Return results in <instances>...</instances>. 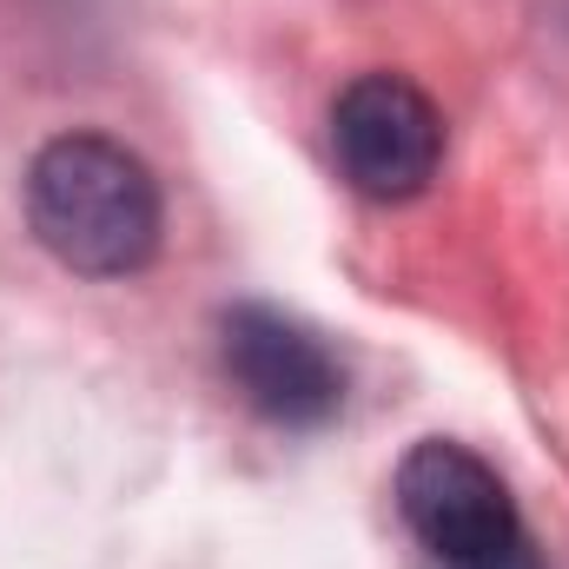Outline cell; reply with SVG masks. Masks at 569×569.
<instances>
[{"instance_id":"cell-1","label":"cell","mask_w":569,"mask_h":569,"mask_svg":"<svg viewBox=\"0 0 569 569\" xmlns=\"http://www.w3.org/2000/svg\"><path fill=\"white\" fill-rule=\"evenodd\" d=\"M27 226L80 279H133L152 266L166 206L133 146L107 133H60L27 166Z\"/></svg>"},{"instance_id":"cell-2","label":"cell","mask_w":569,"mask_h":569,"mask_svg":"<svg viewBox=\"0 0 569 569\" xmlns=\"http://www.w3.org/2000/svg\"><path fill=\"white\" fill-rule=\"evenodd\" d=\"M398 517L437 569H550L503 477L450 437H425L405 450Z\"/></svg>"},{"instance_id":"cell-3","label":"cell","mask_w":569,"mask_h":569,"mask_svg":"<svg viewBox=\"0 0 569 569\" xmlns=\"http://www.w3.org/2000/svg\"><path fill=\"white\" fill-rule=\"evenodd\" d=\"M331 152L351 192L405 206L443 166V113L405 73H358L331 107Z\"/></svg>"},{"instance_id":"cell-4","label":"cell","mask_w":569,"mask_h":569,"mask_svg":"<svg viewBox=\"0 0 569 569\" xmlns=\"http://www.w3.org/2000/svg\"><path fill=\"white\" fill-rule=\"evenodd\" d=\"M219 358L232 391L279 430H325L345 411L338 351L272 305H232L219 318Z\"/></svg>"}]
</instances>
